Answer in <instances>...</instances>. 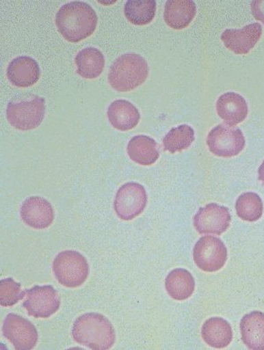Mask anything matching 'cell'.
<instances>
[{
  "label": "cell",
  "mask_w": 264,
  "mask_h": 350,
  "mask_svg": "<svg viewBox=\"0 0 264 350\" xmlns=\"http://www.w3.org/2000/svg\"><path fill=\"white\" fill-rule=\"evenodd\" d=\"M127 152L132 161L141 165H153L159 157L157 142L144 135L131 138L128 144Z\"/></svg>",
  "instance_id": "obj_18"
},
{
  "label": "cell",
  "mask_w": 264,
  "mask_h": 350,
  "mask_svg": "<svg viewBox=\"0 0 264 350\" xmlns=\"http://www.w3.org/2000/svg\"><path fill=\"white\" fill-rule=\"evenodd\" d=\"M52 269L60 284L67 288L81 286L89 274L87 259L78 252L72 250L58 254Z\"/></svg>",
  "instance_id": "obj_5"
},
{
  "label": "cell",
  "mask_w": 264,
  "mask_h": 350,
  "mask_svg": "<svg viewBox=\"0 0 264 350\" xmlns=\"http://www.w3.org/2000/svg\"><path fill=\"white\" fill-rule=\"evenodd\" d=\"M75 64L79 76L84 79H94L103 73L105 58L98 49L89 47L77 54Z\"/></svg>",
  "instance_id": "obj_20"
},
{
  "label": "cell",
  "mask_w": 264,
  "mask_h": 350,
  "mask_svg": "<svg viewBox=\"0 0 264 350\" xmlns=\"http://www.w3.org/2000/svg\"><path fill=\"white\" fill-rule=\"evenodd\" d=\"M194 140V130L189 125H180L176 128L172 129L163 138L164 150L174 154V153L188 149Z\"/></svg>",
  "instance_id": "obj_24"
},
{
  "label": "cell",
  "mask_w": 264,
  "mask_h": 350,
  "mask_svg": "<svg viewBox=\"0 0 264 350\" xmlns=\"http://www.w3.org/2000/svg\"><path fill=\"white\" fill-rule=\"evenodd\" d=\"M107 118L114 128L126 131L132 130L139 124L140 113L130 101L118 100L110 104Z\"/></svg>",
  "instance_id": "obj_17"
},
{
  "label": "cell",
  "mask_w": 264,
  "mask_h": 350,
  "mask_svg": "<svg viewBox=\"0 0 264 350\" xmlns=\"http://www.w3.org/2000/svg\"><path fill=\"white\" fill-rule=\"evenodd\" d=\"M262 33V26L259 23H253L241 29L225 30L221 40L229 51L237 55H245L256 46Z\"/></svg>",
  "instance_id": "obj_12"
},
{
  "label": "cell",
  "mask_w": 264,
  "mask_h": 350,
  "mask_svg": "<svg viewBox=\"0 0 264 350\" xmlns=\"http://www.w3.org/2000/svg\"><path fill=\"white\" fill-rule=\"evenodd\" d=\"M207 143L214 155L230 158L244 149L245 137L239 128L219 124L210 131Z\"/></svg>",
  "instance_id": "obj_6"
},
{
  "label": "cell",
  "mask_w": 264,
  "mask_h": 350,
  "mask_svg": "<svg viewBox=\"0 0 264 350\" xmlns=\"http://www.w3.org/2000/svg\"><path fill=\"white\" fill-rule=\"evenodd\" d=\"M25 296L23 307L33 317L49 318L60 309V295L51 285L35 286L26 290Z\"/></svg>",
  "instance_id": "obj_8"
},
{
  "label": "cell",
  "mask_w": 264,
  "mask_h": 350,
  "mask_svg": "<svg viewBox=\"0 0 264 350\" xmlns=\"http://www.w3.org/2000/svg\"><path fill=\"white\" fill-rule=\"evenodd\" d=\"M149 67L140 55L127 53L119 57L110 67V85L118 92H130L146 81Z\"/></svg>",
  "instance_id": "obj_3"
},
{
  "label": "cell",
  "mask_w": 264,
  "mask_h": 350,
  "mask_svg": "<svg viewBox=\"0 0 264 350\" xmlns=\"http://www.w3.org/2000/svg\"><path fill=\"white\" fill-rule=\"evenodd\" d=\"M235 207L238 216L250 222L259 219L263 214L262 200L254 193H246L239 196Z\"/></svg>",
  "instance_id": "obj_25"
},
{
  "label": "cell",
  "mask_w": 264,
  "mask_h": 350,
  "mask_svg": "<svg viewBox=\"0 0 264 350\" xmlns=\"http://www.w3.org/2000/svg\"><path fill=\"white\" fill-rule=\"evenodd\" d=\"M76 342L91 349H109L116 342V332L105 316L96 312L85 313L76 319L72 328Z\"/></svg>",
  "instance_id": "obj_2"
},
{
  "label": "cell",
  "mask_w": 264,
  "mask_h": 350,
  "mask_svg": "<svg viewBox=\"0 0 264 350\" xmlns=\"http://www.w3.org/2000/svg\"><path fill=\"white\" fill-rule=\"evenodd\" d=\"M193 257L199 269L205 272L217 271L225 265L226 247L220 239L207 236L196 244Z\"/></svg>",
  "instance_id": "obj_9"
},
{
  "label": "cell",
  "mask_w": 264,
  "mask_h": 350,
  "mask_svg": "<svg viewBox=\"0 0 264 350\" xmlns=\"http://www.w3.org/2000/svg\"><path fill=\"white\" fill-rule=\"evenodd\" d=\"M251 10L254 17L264 24V1L256 0L251 3Z\"/></svg>",
  "instance_id": "obj_27"
},
{
  "label": "cell",
  "mask_w": 264,
  "mask_h": 350,
  "mask_svg": "<svg viewBox=\"0 0 264 350\" xmlns=\"http://www.w3.org/2000/svg\"><path fill=\"white\" fill-rule=\"evenodd\" d=\"M196 8L192 0H168L166 3L164 19L174 29H183L194 20Z\"/></svg>",
  "instance_id": "obj_16"
},
{
  "label": "cell",
  "mask_w": 264,
  "mask_h": 350,
  "mask_svg": "<svg viewBox=\"0 0 264 350\" xmlns=\"http://www.w3.org/2000/svg\"><path fill=\"white\" fill-rule=\"evenodd\" d=\"M231 222V215L226 207L210 204L201 208L194 217V226L199 233L225 232Z\"/></svg>",
  "instance_id": "obj_11"
},
{
  "label": "cell",
  "mask_w": 264,
  "mask_h": 350,
  "mask_svg": "<svg viewBox=\"0 0 264 350\" xmlns=\"http://www.w3.org/2000/svg\"><path fill=\"white\" fill-rule=\"evenodd\" d=\"M45 116V100L36 94H23L8 103L7 118L13 127L30 131L42 124Z\"/></svg>",
  "instance_id": "obj_4"
},
{
  "label": "cell",
  "mask_w": 264,
  "mask_h": 350,
  "mask_svg": "<svg viewBox=\"0 0 264 350\" xmlns=\"http://www.w3.org/2000/svg\"><path fill=\"white\" fill-rule=\"evenodd\" d=\"M157 8L155 0H129L125 3L126 19L137 26H145L155 19Z\"/></svg>",
  "instance_id": "obj_23"
},
{
  "label": "cell",
  "mask_w": 264,
  "mask_h": 350,
  "mask_svg": "<svg viewBox=\"0 0 264 350\" xmlns=\"http://www.w3.org/2000/svg\"><path fill=\"white\" fill-rule=\"evenodd\" d=\"M217 112L227 125L235 126L243 122L248 113V104L241 95L226 93L217 101Z\"/></svg>",
  "instance_id": "obj_15"
},
{
  "label": "cell",
  "mask_w": 264,
  "mask_h": 350,
  "mask_svg": "<svg viewBox=\"0 0 264 350\" xmlns=\"http://www.w3.org/2000/svg\"><path fill=\"white\" fill-rule=\"evenodd\" d=\"M202 336L209 345L217 349L225 348L232 340L231 327L222 319H210L202 325Z\"/></svg>",
  "instance_id": "obj_22"
},
{
  "label": "cell",
  "mask_w": 264,
  "mask_h": 350,
  "mask_svg": "<svg viewBox=\"0 0 264 350\" xmlns=\"http://www.w3.org/2000/svg\"><path fill=\"white\" fill-rule=\"evenodd\" d=\"M242 340L250 349H264V313L253 312L241 319Z\"/></svg>",
  "instance_id": "obj_19"
},
{
  "label": "cell",
  "mask_w": 264,
  "mask_h": 350,
  "mask_svg": "<svg viewBox=\"0 0 264 350\" xmlns=\"http://www.w3.org/2000/svg\"><path fill=\"white\" fill-rule=\"evenodd\" d=\"M25 297L21 284L13 278H5L0 281V305L5 307L13 306Z\"/></svg>",
  "instance_id": "obj_26"
},
{
  "label": "cell",
  "mask_w": 264,
  "mask_h": 350,
  "mask_svg": "<svg viewBox=\"0 0 264 350\" xmlns=\"http://www.w3.org/2000/svg\"><path fill=\"white\" fill-rule=\"evenodd\" d=\"M259 180L264 184V162L259 168Z\"/></svg>",
  "instance_id": "obj_28"
},
{
  "label": "cell",
  "mask_w": 264,
  "mask_h": 350,
  "mask_svg": "<svg viewBox=\"0 0 264 350\" xmlns=\"http://www.w3.org/2000/svg\"><path fill=\"white\" fill-rule=\"evenodd\" d=\"M97 23V14L94 9L81 1L67 3L56 15L58 31L70 42H81L93 35Z\"/></svg>",
  "instance_id": "obj_1"
},
{
  "label": "cell",
  "mask_w": 264,
  "mask_h": 350,
  "mask_svg": "<svg viewBox=\"0 0 264 350\" xmlns=\"http://www.w3.org/2000/svg\"><path fill=\"white\" fill-rule=\"evenodd\" d=\"M21 219L35 229H46L53 223L54 210L46 199L32 196L23 202L21 208Z\"/></svg>",
  "instance_id": "obj_13"
},
{
  "label": "cell",
  "mask_w": 264,
  "mask_h": 350,
  "mask_svg": "<svg viewBox=\"0 0 264 350\" xmlns=\"http://www.w3.org/2000/svg\"><path fill=\"white\" fill-rule=\"evenodd\" d=\"M9 81L15 87L29 88L39 81V64L32 57L21 56L14 58L8 67Z\"/></svg>",
  "instance_id": "obj_14"
},
{
  "label": "cell",
  "mask_w": 264,
  "mask_h": 350,
  "mask_svg": "<svg viewBox=\"0 0 264 350\" xmlns=\"http://www.w3.org/2000/svg\"><path fill=\"white\" fill-rule=\"evenodd\" d=\"M3 334L17 350L32 349L38 342V333L35 325L14 313H10L5 319Z\"/></svg>",
  "instance_id": "obj_10"
},
{
  "label": "cell",
  "mask_w": 264,
  "mask_h": 350,
  "mask_svg": "<svg viewBox=\"0 0 264 350\" xmlns=\"http://www.w3.org/2000/svg\"><path fill=\"white\" fill-rule=\"evenodd\" d=\"M146 204L145 188L137 183H128L116 193L114 208L120 219L130 221L140 216L145 211Z\"/></svg>",
  "instance_id": "obj_7"
},
{
  "label": "cell",
  "mask_w": 264,
  "mask_h": 350,
  "mask_svg": "<svg viewBox=\"0 0 264 350\" xmlns=\"http://www.w3.org/2000/svg\"><path fill=\"white\" fill-rule=\"evenodd\" d=\"M165 286L172 299L185 300L194 291L195 281L188 270L177 269L168 274L166 278Z\"/></svg>",
  "instance_id": "obj_21"
}]
</instances>
